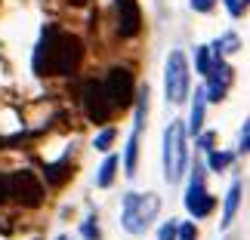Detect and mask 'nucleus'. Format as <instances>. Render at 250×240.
<instances>
[{"label": "nucleus", "instance_id": "1", "mask_svg": "<svg viewBox=\"0 0 250 240\" xmlns=\"http://www.w3.org/2000/svg\"><path fill=\"white\" fill-rule=\"evenodd\" d=\"M81 59H83L81 37L65 34L59 28H43L31 55V68L34 74H74Z\"/></svg>", "mask_w": 250, "mask_h": 240}, {"label": "nucleus", "instance_id": "2", "mask_svg": "<svg viewBox=\"0 0 250 240\" xmlns=\"http://www.w3.org/2000/svg\"><path fill=\"white\" fill-rule=\"evenodd\" d=\"M186 136H188V129L182 120H173L164 132V176H167V182H179V176L186 172V163H188Z\"/></svg>", "mask_w": 250, "mask_h": 240}, {"label": "nucleus", "instance_id": "3", "mask_svg": "<svg viewBox=\"0 0 250 240\" xmlns=\"http://www.w3.org/2000/svg\"><path fill=\"white\" fill-rule=\"evenodd\" d=\"M161 200L155 194H127L124 197V231L130 234H142L151 225V219L158 216Z\"/></svg>", "mask_w": 250, "mask_h": 240}, {"label": "nucleus", "instance_id": "4", "mask_svg": "<svg viewBox=\"0 0 250 240\" xmlns=\"http://www.w3.org/2000/svg\"><path fill=\"white\" fill-rule=\"evenodd\" d=\"M164 90L167 102L179 105L188 99V59L182 50H173L167 55V71H164Z\"/></svg>", "mask_w": 250, "mask_h": 240}, {"label": "nucleus", "instance_id": "5", "mask_svg": "<svg viewBox=\"0 0 250 240\" xmlns=\"http://www.w3.org/2000/svg\"><path fill=\"white\" fill-rule=\"evenodd\" d=\"M9 194H13L22 206H41L43 203V185L41 179L34 176V169H16L13 176L6 179Z\"/></svg>", "mask_w": 250, "mask_h": 240}, {"label": "nucleus", "instance_id": "6", "mask_svg": "<svg viewBox=\"0 0 250 240\" xmlns=\"http://www.w3.org/2000/svg\"><path fill=\"white\" fill-rule=\"evenodd\" d=\"M81 102H83V111L93 123H105L111 117V102L105 95V86L99 80H83L81 83Z\"/></svg>", "mask_w": 250, "mask_h": 240}, {"label": "nucleus", "instance_id": "7", "mask_svg": "<svg viewBox=\"0 0 250 240\" xmlns=\"http://www.w3.org/2000/svg\"><path fill=\"white\" fill-rule=\"evenodd\" d=\"M105 95H108V102L114 108H130L133 105V74L127 68H111L108 77H105Z\"/></svg>", "mask_w": 250, "mask_h": 240}, {"label": "nucleus", "instance_id": "8", "mask_svg": "<svg viewBox=\"0 0 250 240\" xmlns=\"http://www.w3.org/2000/svg\"><path fill=\"white\" fill-rule=\"evenodd\" d=\"M198 172H195V179H191V185H188V191H186V209L195 219H204V216H210V209H213L216 203H213V197L207 194V188H204V182H201V166H195Z\"/></svg>", "mask_w": 250, "mask_h": 240}, {"label": "nucleus", "instance_id": "9", "mask_svg": "<svg viewBox=\"0 0 250 240\" xmlns=\"http://www.w3.org/2000/svg\"><path fill=\"white\" fill-rule=\"evenodd\" d=\"M114 13H118V34L121 37H136L142 28V9L136 0H114Z\"/></svg>", "mask_w": 250, "mask_h": 240}, {"label": "nucleus", "instance_id": "10", "mask_svg": "<svg viewBox=\"0 0 250 240\" xmlns=\"http://www.w3.org/2000/svg\"><path fill=\"white\" fill-rule=\"evenodd\" d=\"M229 83H232V68H229V65H223V62L216 59L213 71L207 74V86H204V92H207V102H223V99H226V90H229Z\"/></svg>", "mask_w": 250, "mask_h": 240}, {"label": "nucleus", "instance_id": "11", "mask_svg": "<svg viewBox=\"0 0 250 240\" xmlns=\"http://www.w3.org/2000/svg\"><path fill=\"white\" fill-rule=\"evenodd\" d=\"M204 108H207V92L204 90H195L191 92V120H188V132H204Z\"/></svg>", "mask_w": 250, "mask_h": 240}, {"label": "nucleus", "instance_id": "12", "mask_svg": "<svg viewBox=\"0 0 250 240\" xmlns=\"http://www.w3.org/2000/svg\"><path fill=\"white\" fill-rule=\"evenodd\" d=\"M238 206H241V182H232V188H229V194H226V206H223V228L232 225Z\"/></svg>", "mask_w": 250, "mask_h": 240}, {"label": "nucleus", "instance_id": "13", "mask_svg": "<svg viewBox=\"0 0 250 240\" xmlns=\"http://www.w3.org/2000/svg\"><path fill=\"white\" fill-rule=\"evenodd\" d=\"M136 163H139V129H133V136L127 142V151H124V166H127V176L136 172Z\"/></svg>", "mask_w": 250, "mask_h": 240}, {"label": "nucleus", "instance_id": "14", "mask_svg": "<svg viewBox=\"0 0 250 240\" xmlns=\"http://www.w3.org/2000/svg\"><path fill=\"white\" fill-rule=\"evenodd\" d=\"M213 65H216V53L210 50V46H198V55H195V68H198V74H207L213 71Z\"/></svg>", "mask_w": 250, "mask_h": 240}, {"label": "nucleus", "instance_id": "15", "mask_svg": "<svg viewBox=\"0 0 250 240\" xmlns=\"http://www.w3.org/2000/svg\"><path fill=\"white\" fill-rule=\"evenodd\" d=\"M114 172H118V157L108 154V157L102 160V166H99V185L102 188H108L111 182H114Z\"/></svg>", "mask_w": 250, "mask_h": 240}, {"label": "nucleus", "instance_id": "16", "mask_svg": "<svg viewBox=\"0 0 250 240\" xmlns=\"http://www.w3.org/2000/svg\"><path fill=\"white\" fill-rule=\"evenodd\" d=\"M229 163H235V151H210V169L223 172Z\"/></svg>", "mask_w": 250, "mask_h": 240}, {"label": "nucleus", "instance_id": "17", "mask_svg": "<svg viewBox=\"0 0 250 240\" xmlns=\"http://www.w3.org/2000/svg\"><path fill=\"white\" fill-rule=\"evenodd\" d=\"M238 43H241V37H238V34H223L213 46H210V50H213L216 55H219V53H235Z\"/></svg>", "mask_w": 250, "mask_h": 240}, {"label": "nucleus", "instance_id": "18", "mask_svg": "<svg viewBox=\"0 0 250 240\" xmlns=\"http://www.w3.org/2000/svg\"><path fill=\"white\" fill-rule=\"evenodd\" d=\"M65 176H68V163H53V166H46V179H50L53 185L65 182Z\"/></svg>", "mask_w": 250, "mask_h": 240}, {"label": "nucleus", "instance_id": "19", "mask_svg": "<svg viewBox=\"0 0 250 240\" xmlns=\"http://www.w3.org/2000/svg\"><path fill=\"white\" fill-rule=\"evenodd\" d=\"M114 136H118V129H114V127H108V129H102L99 136H96V142H93V145L99 148V151H108V148H111V142H114Z\"/></svg>", "mask_w": 250, "mask_h": 240}, {"label": "nucleus", "instance_id": "20", "mask_svg": "<svg viewBox=\"0 0 250 240\" xmlns=\"http://www.w3.org/2000/svg\"><path fill=\"white\" fill-rule=\"evenodd\" d=\"M213 142H216V132H198V148L201 151H207V154H210V151H213Z\"/></svg>", "mask_w": 250, "mask_h": 240}, {"label": "nucleus", "instance_id": "21", "mask_svg": "<svg viewBox=\"0 0 250 240\" xmlns=\"http://www.w3.org/2000/svg\"><path fill=\"white\" fill-rule=\"evenodd\" d=\"M176 237L179 240H195L198 237V228L191 225V222H182V225H176Z\"/></svg>", "mask_w": 250, "mask_h": 240}, {"label": "nucleus", "instance_id": "22", "mask_svg": "<svg viewBox=\"0 0 250 240\" xmlns=\"http://www.w3.org/2000/svg\"><path fill=\"white\" fill-rule=\"evenodd\" d=\"M81 231H83V237H86V240H96V237H99V228H96V219H93V216L83 222Z\"/></svg>", "mask_w": 250, "mask_h": 240}, {"label": "nucleus", "instance_id": "23", "mask_svg": "<svg viewBox=\"0 0 250 240\" xmlns=\"http://www.w3.org/2000/svg\"><path fill=\"white\" fill-rule=\"evenodd\" d=\"M158 240H176V222H167V225H161Z\"/></svg>", "mask_w": 250, "mask_h": 240}, {"label": "nucleus", "instance_id": "24", "mask_svg": "<svg viewBox=\"0 0 250 240\" xmlns=\"http://www.w3.org/2000/svg\"><path fill=\"white\" fill-rule=\"evenodd\" d=\"M188 3H191L195 13H210V9L216 6V0H188Z\"/></svg>", "mask_w": 250, "mask_h": 240}, {"label": "nucleus", "instance_id": "25", "mask_svg": "<svg viewBox=\"0 0 250 240\" xmlns=\"http://www.w3.org/2000/svg\"><path fill=\"white\" fill-rule=\"evenodd\" d=\"M223 3H226V9H229V13H232V16H244V0H223Z\"/></svg>", "mask_w": 250, "mask_h": 240}, {"label": "nucleus", "instance_id": "26", "mask_svg": "<svg viewBox=\"0 0 250 240\" xmlns=\"http://www.w3.org/2000/svg\"><path fill=\"white\" fill-rule=\"evenodd\" d=\"M241 154H250V120H244L241 129Z\"/></svg>", "mask_w": 250, "mask_h": 240}, {"label": "nucleus", "instance_id": "27", "mask_svg": "<svg viewBox=\"0 0 250 240\" xmlns=\"http://www.w3.org/2000/svg\"><path fill=\"white\" fill-rule=\"evenodd\" d=\"M6 194H9V185H6V179L0 176V203H3V200H6Z\"/></svg>", "mask_w": 250, "mask_h": 240}, {"label": "nucleus", "instance_id": "28", "mask_svg": "<svg viewBox=\"0 0 250 240\" xmlns=\"http://www.w3.org/2000/svg\"><path fill=\"white\" fill-rule=\"evenodd\" d=\"M59 240H71V237H68V234H62V237H59Z\"/></svg>", "mask_w": 250, "mask_h": 240}, {"label": "nucleus", "instance_id": "29", "mask_svg": "<svg viewBox=\"0 0 250 240\" xmlns=\"http://www.w3.org/2000/svg\"><path fill=\"white\" fill-rule=\"evenodd\" d=\"M244 3H250V0H244Z\"/></svg>", "mask_w": 250, "mask_h": 240}]
</instances>
